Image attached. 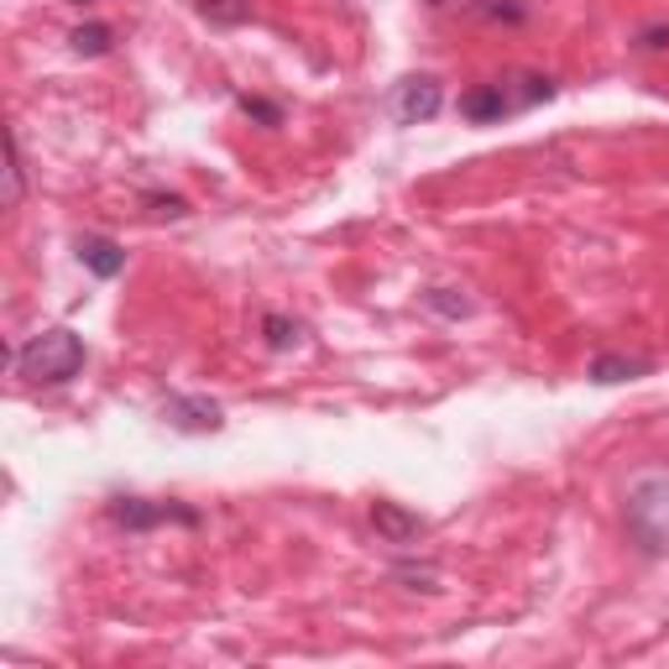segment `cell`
Here are the masks:
<instances>
[{
  "mask_svg": "<svg viewBox=\"0 0 669 669\" xmlns=\"http://www.w3.org/2000/svg\"><path fill=\"white\" fill-rule=\"evenodd\" d=\"M17 372L27 382H48V387H58V382L79 377V366H85V341L73 335V329H42V335H32L27 345H17Z\"/></svg>",
  "mask_w": 669,
  "mask_h": 669,
  "instance_id": "6da1fadb",
  "label": "cell"
},
{
  "mask_svg": "<svg viewBox=\"0 0 669 669\" xmlns=\"http://www.w3.org/2000/svg\"><path fill=\"white\" fill-rule=\"evenodd\" d=\"M199 17L215 27H246L252 21V0H199Z\"/></svg>",
  "mask_w": 669,
  "mask_h": 669,
  "instance_id": "30bf717a",
  "label": "cell"
},
{
  "mask_svg": "<svg viewBox=\"0 0 669 669\" xmlns=\"http://www.w3.org/2000/svg\"><path fill=\"white\" fill-rule=\"evenodd\" d=\"M440 105H445L440 79H430V73H409V79H397L393 95H387V116H393L397 126H424V120L440 116Z\"/></svg>",
  "mask_w": 669,
  "mask_h": 669,
  "instance_id": "3957f363",
  "label": "cell"
},
{
  "mask_svg": "<svg viewBox=\"0 0 669 669\" xmlns=\"http://www.w3.org/2000/svg\"><path fill=\"white\" fill-rule=\"evenodd\" d=\"M262 335H267L273 351H293V345L304 341V325L288 319V314H262Z\"/></svg>",
  "mask_w": 669,
  "mask_h": 669,
  "instance_id": "8fae6325",
  "label": "cell"
},
{
  "mask_svg": "<svg viewBox=\"0 0 669 669\" xmlns=\"http://www.w3.org/2000/svg\"><path fill=\"white\" fill-rule=\"evenodd\" d=\"M147 205H153V215H168V220H178V215H189V205L184 199H163V194H147Z\"/></svg>",
  "mask_w": 669,
  "mask_h": 669,
  "instance_id": "ac0fdd59",
  "label": "cell"
},
{
  "mask_svg": "<svg viewBox=\"0 0 669 669\" xmlns=\"http://www.w3.org/2000/svg\"><path fill=\"white\" fill-rule=\"evenodd\" d=\"M628 533L649 554L669 550V476H649L633 486V498H628Z\"/></svg>",
  "mask_w": 669,
  "mask_h": 669,
  "instance_id": "7a4b0ae2",
  "label": "cell"
},
{
  "mask_svg": "<svg viewBox=\"0 0 669 669\" xmlns=\"http://www.w3.org/2000/svg\"><path fill=\"white\" fill-rule=\"evenodd\" d=\"M372 529H377L382 544H397V550H409L424 539V518L409 513V508H397V502H372Z\"/></svg>",
  "mask_w": 669,
  "mask_h": 669,
  "instance_id": "8992f818",
  "label": "cell"
},
{
  "mask_svg": "<svg viewBox=\"0 0 669 669\" xmlns=\"http://www.w3.org/2000/svg\"><path fill=\"white\" fill-rule=\"evenodd\" d=\"M73 6H85V0H73Z\"/></svg>",
  "mask_w": 669,
  "mask_h": 669,
  "instance_id": "d6986e66",
  "label": "cell"
},
{
  "mask_svg": "<svg viewBox=\"0 0 669 669\" xmlns=\"http://www.w3.org/2000/svg\"><path fill=\"white\" fill-rule=\"evenodd\" d=\"M79 262H85L95 277H120V267H126V252H120L110 236H85V240H79Z\"/></svg>",
  "mask_w": 669,
  "mask_h": 669,
  "instance_id": "9c48e42d",
  "label": "cell"
},
{
  "mask_svg": "<svg viewBox=\"0 0 669 669\" xmlns=\"http://www.w3.org/2000/svg\"><path fill=\"white\" fill-rule=\"evenodd\" d=\"M393 581L409 586V591L434 597V591H440V570H434V565H409V560H403V565H393Z\"/></svg>",
  "mask_w": 669,
  "mask_h": 669,
  "instance_id": "4fadbf2b",
  "label": "cell"
},
{
  "mask_svg": "<svg viewBox=\"0 0 669 669\" xmlns=\"http://www.w3.org/2000/svg\"><path fill=\"white\" fill-rule=\"evenodd\" d=\"M465 11H471V17H481V21H523V17H529V11H523V6H513V0H471Z\"/></svg>",
  "mask_w": 669,
  "mask_h": 669,
  "instance_id": "2e32d148",
  "label": "cell"
},
{
  "mask_svg": "<svg viewBox=\"0 0 669 669\" xmlns=\"http://www.w3.org/2000/svg\"><path fill=\"white\" fill-rule=\"evenodd\" d=\"M73 52H79V58H105V52H110V27H105V21L79 27V32H73Z\"/></svg>",
  "mask_w": 669,
  "mask_h": 669,
  "instance_id": "9a60e30c",
  "label": "cell"
},
{
  "mask_svg": "<svg viewBox=\"0 0 669 669\" xmlns=\"http://www.w3.org/2000/svg\"><path fill=\"white\" fill-rule=\"evenodd\" d=\"M424 309L445 314V319H465V314H471V298H465L461 288H430L424 293Z\"/></svg>",
  "mask_w": 669,
  "mask_h": 669,
  "instance_id": "7c38bea8",
  "label": "cell"
},
{
  "mask_svg": "<svg viewBox=\"0 0 669 669\" xmlns=\"http://www.w3.org/2000/svg\"><path fill=\"white\" fill-rule=\"evenodd\" d=\"M513 110V95L502 85H476L461 95V116L471 120V126H492V120H502Z\"/></svg>",
  "mask_w": 669,
  "mask_h": 669,
  "instance_id": "52a82bcc",
  "label": "cell"
},
{
  "mask_svg": "<svg viewBox=\"0 0 669 669\" xmlns=\"http://www.w3.org/2000/svg\"><path fill=\"white\" fill-rule=\"evenodd\" d=\"M163 419L184 434H215L225 424L220 403H209V397H184V393H173L168 403H163Z\"/></svg>",
  "mask_w": 669,
  "mask_h": 669,
  "instance_id": "5b68a950",
  "label": "cell"
},
{
  "mask_svg": "<svg viewBox=\"0 0 669 669\" xmlns=\"http://www.w3.org/2000/svg\"><path fill=\"white\" fill-rule=\"evenodd\" d=\"M110 523H120L126 533H147L157 523H199L194 508H173V502H147V498H116L110 502Z\"/></svg>",
  "mask_w": 669,
  "mask_h": 669,
  "instance_id": "277c9868",
  "label": "cell"
},
{
  "mask_svg": "<svg viewBox=\"0 0 669 669\" xmlns=\"http://www.w3.org/2000/svg\"><path fill=\"white\" fill-rule=\"evenodd\" d=\"M21 141H17V131L6 137V209H17L21 205Z\"/></svg>",
  "mask_w": 669,
  "mask_h": 669,
  "instance_id": "5bb4252c",
  "label": "cell"
},
{
  "mask_svg": "<svg viewBox=\"0 0 669 669\" xmlns=\"http://www.w3.org/2000/svg\"><path fill=\"white\" fill-rule=\"evenodd\" d=\"M653 361L643 356H618V351H607V356H597L591 366H586V377L591 382H633V377H649Z\"/></svg>",
  "mask_w": 669,
  "mask_h": 669,
  "instance_id": "ba28073f",
  "label": "cell"
},
{
  "mask_svg": "<svg viewBox=\"0 0 669 669\" xmlns=\"http://www.w3.org/2000/svg\"><path fill=\"white\" fill-rule=\"evenodd\" d=\"M236 105L246 110L252 120H262V126H283V105L262 100V95H236Z\"/></svg>",
  "mask_w": 669,
  "mask_h": 669,
  "instance_id": "e0dca14e",
  "label": "cell"
}]
</instances>
